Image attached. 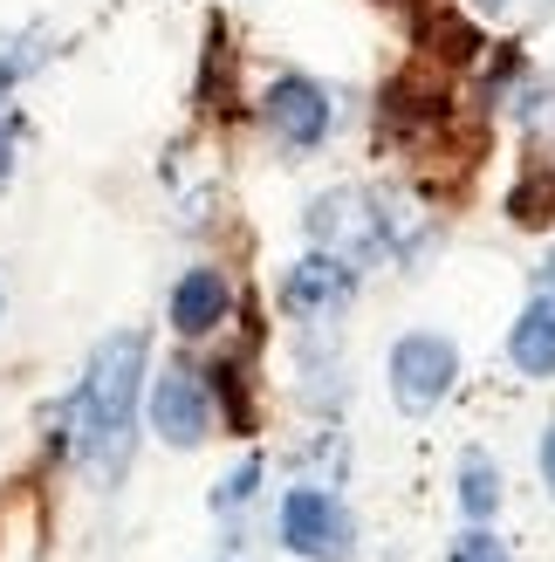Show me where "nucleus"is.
<instances>
[{"mask_svg": "<svg viewBox=\"0 0 555 562\" xmlns=\"http://www.w3.org/2000/svg\"><path fill=\"white\" fill-rule=\"evenodd\" d=\"M254 487H261V460H247L240 473H227V487H219V508H240Z\"/></svg>", "mask_w": 555, "mask_h": 562, "instance_id": "12", "label": "nucleus"}, {"mask_svg": "<svg viewBox=\"0 0 555 562\" xmlns=\"http://www.w3.org/2000/svg\"><path fill=\"white\" fill-rule=\"evenodd\" d=\"M453 562H501V549H494L487 536H474V542H466V549H460Z\"/></svg>", "mask_w": 555, "mask_h": 562, "instance_id": "13", "label": "nucleus"}, {"mask_svg": "<svg viewBox=\"0 0 555 562\" xmlns=\"http://www.w3.org/2000/svg\"><path fill=\"white\" fill-rule=\"evenodd\" d=\"M261 117H268V131L282 137L288 151H316L329 137V124H337V103H329V90L309 82V76H274Z\"/></svg>", "mask_w": 555, "mask_h": 562, "instance_id": "4", "label": "nucleus"}, {"mask_svg": "<svg viewBox=\"0 0 555 562\" xmlns=\"http://www.w3.org/2000/svg\"><path fill=\"white\" fill-rule=\"evenodd\" d=\"M542 274H548V289H555V255H548V268H542Z\"/></svg>", "mask_w": 555, "mask_h": 562, "instance_id": "16", "label": "nucleus"}, {"mask_svg": "<svg viewBox=\"0 0 555 562\" xmlns=\"http://www.w3.org/2000/svg\"><path fill=\"white\" fill-rule=\"evenodd\" d=\"M480 14H494V21H508V27H521V21H542L555 0H474Z\"/></svg>", "mask_w": 555, "mask_h": 562, "instance_id": "11", "label": "nucleus"}, {"mask_svg": "<svg viewBox=\"0 0 555 562\" xmlns=\"http://www.w3.org/2000/svg\"><path fill=\"white\" fill-rule=\"evenodd\" d=\"M151 344L137 329H110L82 363V384L69 398V453L90 467V481H117L131 467V426H137V391H145Z\"/></svg>", "mask_w": 555, "mask_h": 562, "instance_id": "1", "label": "nucleus"}, {"mask_svg": "<svg viewBox=\"0 0 555 562\" xmlns=\"http://www.w3.org/2000/svg\"><path fill=\"white\" fill-rule=\"evenodd\" d=\"M14 172V124H8V110H0V179Z\"/></svg>", "mask_w": 555, "mask_h": 562, "instance_id": "14", "label": "nucleus"}, {"mask_svg": "<svg viewBox=\"0 0 555 562\" xmlns=\"http://www.w3.org/2000/svg\"><path fill=\"white\" fill-rule=\"evenodd\" d=\"M151 426L165 446H200L213 432V384L192 371V363H172L151 391Z\"/></svg>", "mask_w": 555, "mask_h": 562, "instance_id": "5", "label": "nucleus"}, {"mask_svg": "<svg viewBox=\"0 0 555 562\" xmlns=\"http://www.w3.org/2000/svg\"><path fill=\"white\" fill-rule=\"evenodd\" d=\"M460 508L474 515V521H487L494 508H501V481H494V467H487L480 453L460 467Z\"/></svg>", "mask_w": 555, "mask_h": 562, "instance_id": "10", "label": "nucleus"}, {"mask_svg": "<svg viewBox=\"0 0 555 562\" xmlns=\"http://www.w3.org/2000/svg\"><path fill=\"white\" fill-rule=\"evenodd\" d=\"M227 308H234L227 274H219V268H192L179 289H172V329L179 336H206V329L227 323Z\"/></svg>", "mask_w": 555, "mask_h": 562, "instance_id": "7", "label": "nucleus"}, {"mask_svg": "<svg viewBox=\"0 0 555 562\" xmlns=\"http://www.w3.org/2000/svg\"><path fill=\"white\" fill-rule=\"evenodd\" d=\"M282 542L295 555H309V562H350L356 549V521L337 494H322V487H295L282 501Z\"/></svg>", "mask_w": 555, "mask_h": 562, "instance_id": "2", "label": "nucleus"}, {"mask_svg": "<svg viewBox=\"0 0 555 562\" xmlns=\"http://www.w3.org/2000/svg\"><path fill=\"white\" fill-rule=\"evenodd\" d=\"M542 481L555 487V426H548V439H542Z\"/></svg>", "mask_w": 555, "mask_h": 562, "instance_id": "15", "label": "nucleus"}, {"mask_svg": "<svg viewBox=\"0 0 555 562\" xmlns=\"http://www.w3.org/2000/svg\"><path fill=\"white\" fill-rule=\"evenodd\" d=\"M350 295H356V268L350 261H337V255H302L295 268H288V281H282V302L295 308L302 323H322V316H337V308H350Z\"/></svg>", "mask_w": 555, "mask_h": 562, "instance_id": "6", "label": "nucleus"}, {"mask_svg": "<svg viewBox=\"0 0 555 562\" xmlns=\"http://www.w3.org/2000/svg\"><path fill=\"white\" fill-rule=\"evenodd\" d=\"M426 42L446 55V63H480V27L460 21V14H432L426 21Z\"/></svg>", "mask_w": 555, "mask_h": 562, "instance_id": "9", "label": "nucleus"}, {"mask_svg": "<svg viewBox=\"0 0 555 562\" xmlns=\"http://www.w3.org/2000/svg\"><path fill=\"white\" fill-rule=\"evenodd\" d=\"M453 378H460V350L446 344V336H405V344L392 350V398L411 418L446 398Z\"/></svg>", "mask_w": 555, "mask_h": 562, "instance_id": "3", "label": "nucleus"}, {"mask_svg": "<svg viewBox=\"0 0 555 562\" xmlns=\"http://www.w3.org/2000/svg\"><path fill=\"white\" fill-rule=\"evenodd\" d=\"M508 357H514L521 378H555V289L521 308V323L508 336Z\"/></svg>", "mask_w": 555, "mask_h": 562, "instance_id": "8", "label": "nucleus"}]
</instances>
